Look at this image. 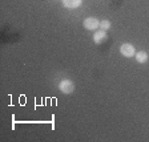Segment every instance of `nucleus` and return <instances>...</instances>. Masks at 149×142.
I'll use <instances>...</instances> for the list:
<instances>
[{
  "label": "nucleus",
  "mask_w": 149,
  "mask_h": 142,
  "mask_svg": "<svg viewBox=\"0 0 149 142\" xmlns=\"http://www.w3.org/2000/svg\"><path fill=\"white\" fill-rule=\"evenodd\" d=\"M59 89L61 90L64 94H71L72 92L74 90V84H73V81H71V80H61L60 81V84H59Z\"/></svg>",
  "instance_id": "nucleus-1"
},
{
  "label": "nucleus",
  "mask_w": 149,
  "mask_h": 142,
  "mask_svg": "<svg viewBox=\"0 0 149 142\" xmlns=\"http://www.w3.org/2000/svg\"><path fill=\"white\" fill-rule=\"evenodd\" d=\"M120 53L124 56V57L130 59V57H133V56L136 55V49H134V46L132 45V44L125 43L120 46Z\"/></svg>",
  "instance_id": "nucleus-2"
},
{
  "label": "nucleus",
  "mask_w": 149,
  "mask_h": 142,
  "mask_svg": "<svg viewBox=\"0 0 149 142\" xmlns=\"http://www.w3.org/2000/svg\"><path fill=\"white\" fill-rule=\"evenodd\" d=\"M83 25L85 29H88V31H95V29H97V28L100 27V21L95 17H88L84 20Z\"/></svg>",
  "instance_id": "nucleus-3"
},
{
  "label": "nucleus",
  "mask_w": 149,
  "mask_h": 142,
  "mask_svg": "<svg viewBox=\"0 0 149 142\" xmlns=\"http://www.w3.org/2000/svg\"><path fill=\"white\" fill-rule=\"evenodd\" d=\"M81 3H83V0H63V6L69 9L79 8L81 6Z\"/></svg>",
  "instance_id": "nucleus-4"
},
{
  "label": "nucleus",
  "mask_w": 149,
  "mask_h": 142,
  "mask_svg": "<svg viewBox=\"0 0 149 142\" xmlns=\"http://www.w3.org/2000/svg\"><path fill=\"white\" fill-rule=\"evenodd\" d=\"M107 39V32L104 31V29H100V31H97L96 33L93 35V40H95V43L96 44H101L104 43Z\"/></svg>",
  "instance_id": "nucleus-5"
},
{
  "label": "nucleus",
  "mask_w": 149,
  "mask_h": 142,
  "mask_svg": "<svg viewBox=\"0 0 149 142\" xmlns=\"http://www.w3.org/2000/svg\"><path fill=\"white\" fill-rule=\"evenodd\" d=\"M136 60L137 62H140V64H144V62L148 61V53L145 52V51H140V52H136Z\"/></svg>",
  "instance_id": "nucleus-6"
},
{
  "label": "nucleus",
  "mask_w": 149,
  "mask_h": 142,
  "mask_svg": "<svg viewBox=\"0 0 149 142\" xmlns=\"http://www.w3.org/2000/svg\"><path fill=\"white\" fill-rule=\"evenodd\" d=\"M100 28L104 29V31L109 29V28H111V21H109V20H101V21H100Z\"/></svg>",
  "instance_id": "nucleus-7"
}]
</instances>
